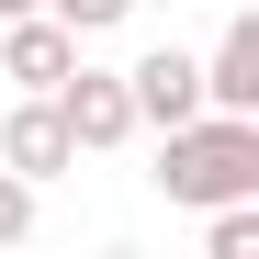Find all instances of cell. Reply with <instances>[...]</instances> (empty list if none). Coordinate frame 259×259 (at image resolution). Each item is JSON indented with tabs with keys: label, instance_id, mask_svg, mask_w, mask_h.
I'll return each instance as SVG.
<instances>
[{
	"label": "cell",
	"instance_id": "obj_1",
	"mask_svg": "<svg viewBox=\"0 0 259 259\" xmlns=\"http://www.w3.org/2000/svg\"><path fill=\"white\" fill-rule=\"evenodd\" d=\"M158 192L192 203V214L259 192V113H192V124H169L158 136Z\"/></svg>",
	"mask_w": 259,
	"mask_h": 259
},
{
	"label": "cell",
	"instance_id": "obj_2",
	"mask_svg": "<svg viewBox=\"0 0 259 259\" xmlns=\"http://www.w3.org/2000/svg\"><path fill=\"white\" fill-rule=\"evenodd\" d=\"M57 124H68V147L79 158H91V147H124V136H136V102H124V68H91V57H79L68 79H57Z\"/></svg>",
	"mask_w": 259,
	"mask_h": 259
},
{
	"label": "cell",
	"instance_id": "obj_3",
	"mask_svg": "<svg viewBox=\"0 0 259 259\" xmlns=\"http://www.w3.org/2000/svg\"><path fill=\"white\" fill-rule=\"evenodd\" d=\"M124 102H136V124H192L203 113V57H181V46H147L136 68H124Z\"/></svg>",
	"mask_w": 259,
	"mask_h": 259
},
{
	"label": "cell",
	"instance_id": "obj_4",
	"mask_svg": "<svg viewBox=\"0 0 259 259\" xmlns=\"http://www.w3.org/2000/svg\"><path fill=\"white\" fill-rule=\"evenodd\" d=\"M0 169H23L34 192H46L57 169H79V147H68V124H57V102H46V91H23L12 113H0Z\"/></svg>",
	"mask_w": 259,
	"mask_h": 259
},
{
	"label": "cell",
	"instance_id": "obj_5",
	"mask_svg": "<svg viewBox=\"0 0 259 259\" xmlns=\"http://www.w3.org/2000/svg\"><path fill=\"white\" fill-rule=\"evenodd\" d=\"M79 68V34L57 12H12L0 23V79H23V91H57V79Z\"/></svg>",
	"mask_w": 259,
	"mask_h": 259
},
{
	"label": "cell",
	"instance_id": "obj_6",
	"mask_svg": "<svg viewBox=\"0 0 259 259\" xmlns=\"http://www.w3.org/2000/svg\"><path fill=\"white\" fill-rule=\"evenodd\" d=\"M203 113H259V12H237L203 57Z\"/></svg>",
	"mask_w": 259,
	"mask_h": 259
},
{
	"label": "cell",
	"instance_id": "obj_7",
	"mask_svg": "<svg viewBox=\"0 0 259 259\" xmlns=\"http://www.w3.org/2000/svg\"><path fill=\"white\" fill-rule=\"evenodd\" d=\"M214 259H259V192L214 203Z\"/></svg>",
	"mask_w": 259,
	"mask_h": 259
},
{
	"label": "cell",
	"instance_id": "obj_8",
	"mask_svg": "<svg viewBox=\"0 0 259 259\" xmlns=\"http://www.w3.org/2000/svg\"><path fill=\"white\" fill-rule=\"evenodd\" d=\"M46 12L79 34V46H91V34H113V23H136V0H46Z\"/></svg>",
	"mask_w": 259,
	"mask_h": 259
},
{
	"label": "cell",
	"instance_id": "obj_9",
	"mask_svg": "<svg viewBox=\"0 0 259 259\" xmlns=\"http://www.w3.org/2000/svg\"><path fill=\"white\" fill-rule=\"evenodd\" d=\"M23 237H34V181L0 169V248H23Z\"/></svg>",
	"mask_w": 259,
	"mask_h": 259
},
{
	"label": "cell",
	"instance_id": "obj_10",
	"mask_svg": "<svg viewBox=\"0 0 259 259\" xmlns=\"http://www.w3.org/2000/svg\"><path fill=\"white\" fill-rule=\"evenodd\" d=\"M12 12H46V0H0V23H12Z\"/></svg>",
	"mask_w": 259,
	"mask_h": 259
}]
</instances>
